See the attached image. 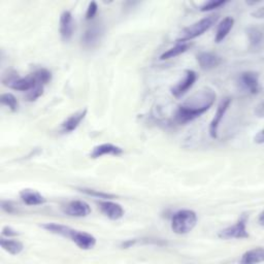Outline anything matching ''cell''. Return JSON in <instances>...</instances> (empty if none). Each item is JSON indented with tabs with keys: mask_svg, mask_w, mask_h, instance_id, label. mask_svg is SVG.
<instances>
[{
	"mask_svg": "<svg viewBox=\"0 0 264 264\" xmlns=\"http://www.w3.org/2000/svg\"><path fill=\"white\" fill-rule=\"evenodd\" d=\"M216 97L217 95L212 89L198 91L180 105L175 113V120L180 124H186V123L194 121L213 107Z\"/></svg>",
	"mask_w": 264,
	"mask_h": 264,
	"instance_id": "6da1fadb",
	"label": "cell"
},
{
	"mask_svg": "<svg viewBox=\"0 0 264 264\" xmlns=\"http://www.w3.org/2000/svg\"><path fill=\"white\" fill-rule=\"evenodd\" d=\"M197 224V215L192 209H180L171 218V229L177 234L191 232Z\"/></svg>",
	"mask_w": 264,
	"mask_h": 264,
	"instance_id": "7a4b0ae2",
	"label": "cell"
},
{
	"mask_svg": "<svg viewBox=\"0 0 264 264\" xmlns=\"http://www.w3.org/2000/svg\"><path fill=\"white\" fill-rule=\"evenodd\" d=\"M218 21V16L216 15H210L208 17L203 18L200 21L192 24L191 26L185 28L181 34L179 39L177 40V43H188L189 41L194 40L206 31H208L210 28H212L216 22Z\"/></svg>",
	"mask_w": 264,
	"mask_h": 264,
	"instance_id": "3957f363",
	"label": "cell"
},
{
	"mask_svg": "<svg viewBox=\"0 0 264 264\" xmlns=\"http://www.w3.org/2000/svg\"><path fill=\"white\" fill-rule=\"evenodd\" d=\"M247 221L248 215L242 214L238 221L232 225L225 228L219 232V237L223 239H231V238H248L249 233L247 231Z\"/></svg>",
	"mask_w": 264,
	"mask_h": 264,
	"instance_id": "277c9868",
	"label": "cell"
},
{
	"mask_svg": "<svg viewBox=\"0 0 264 264\" xmlns=\"http://www.w3.org/2000/svg\"><path fill=\"white\" fill-rule=\"evenodd\" d=\"M103 35V27L99 23H93L82 35V45L86 49H93L98 46Z\"/></svg>",
	"mask_w": 264,
	"mask_h": 264,
	"instance_id": "5b68a950",
	"label": "cell"
},
{
	"mask_svg": "<svg viewBox=\"0 0 264 264\" xmlns=\"http://www.w3.org/2000/svg\"><path fill=\"white\" fill-rule=\"evenodd\" d=\"M238 84L241 89L249 94L256 95L260 92L259 75L254 72H244L238 77Z\"/></svg>",
	"mask_w": 264,
	"mask_h": 264,
	"instance_id": "8992f818",
	"label": "cell"
},
{
	"mask_svg": "<svg viewBox=\"0 0 264 264\" xmlns=\"http://www.w3.org/2000/svg\"><path fill=\"white\" fill-rule=\"evenodd\" d=\"M197 78H198V76L194 72V70H190V69L186 70L183 80L178 82L171 88V94L177 98L183 96L184 94H186L191 89L193 85L195 84Z\"/></svg>",
	"mask_w": 264,
	"mask_h": 264,
	"instance_id": "52a82bcc",
	"label": "cell"
},
{
	"mask_svg": "<svg viewBox=\"0 0 264 264\" xmlns=\"http://www.w3.org/2000/svg\"><path fill=\"white\" fill-rule=\"evenodd\" d=\"M63 213L70 217L83 218L87 217L91 214V207L84 200H73L66 203L63 208Z\"/></svg>",
	"mask_w": 264,
	"mask_h": 264,
	"instance_id": "ba28073f",
	"label": "cell"
},
{
	"mask_svg": "<svg viewBox=\"0 0 264 264\" xmlns=\"http://www.w3.org/2000/svg\"><path fill=\"white\" fill-rule=\"evenodd\" d=\"M230 104H231V98L230 97H226L218 105V109H217V112L215 114V117H214V119L212 120V122H210V124H209V135L212 138H217L220 123L223 120V118H224L226 112L228 111V109H229Z\"/></svg>",
	"mask_w": 264,
	"mask_h": 264,
	"instance_id": "9c48e42d",
	"label": "cell"
},
{
	"mask_svg": "<svg viewBox=\"0 0 264 264\" xmlns=\"http://www.w3.org/2000/svg\"><path fill=\"white\" fill-rule=\"evenodd\" d=\"M75 30V23L72 13L69 11H64L60 16L59 21V31L63 42H69L73 38Z\"/></svg>",
	"mask_w": 264,
	"mask_h": 264,
	"instance_id": "30bf717a",
	"label": "cell"
},
{
	"mask_svg": "<svg viewBox=\"0 0 264 264\" xmlns=\"http://www.w3.org/2000/svg\"><path fill=\"white\" fill-rule=\"evenodd\" d=\"M98 205H99L101 213L111 220L117 221L124 217V214H125L124 208H123L122 205L117 202L105 199L104 201H100Z\"/></svg>",
	"mask_w": 264,
	"mask_h": 264,
	"instance_id": "8fae6325",
	"label": "cell"
},
{
	"mask_svg": "<svg viewBox=\"0 0 264 264\" xmlns=\"http://www.w3.org/2000/svg\"><path fill=\"white\" fill-rule=\"evenodd\" d=\"M70 239H72L82 250H91L96 245L95 236L84 231L75 230Z\"/></svg>",
	"mask_w": 264,
	"mask_h": 264,
	"instance_id": "7c38bea8",
	"label": "cell"
},
{
	"mask_svg": "<svg viewBox=\"0 0 264 264\" xmlns=\"http://www.w3.org/2000/svg\"><path fill=\"white\" fill-rule=\"evenodd\" d=\"M197 62L201 69L210 70L218 67L221 64L222 59L217 54H214V53L202 52L197 55Z\"/></svg>",
	"mask_w": 264,
	"mask_h": 264,
	"instance_id": "4fadbf2b",
	"label": "cell"
},
{
	"mask_svg": "<svg viewBox=\"0 0 264 264\" xmlns=\"http://www.w3.org/2000/svg\"><path fill=\"white\" fill-rule=\"evenodd\" d=\"M124 153V150L122 148L113 145V144H101L99 146H96L93 148L92 152L90 153V158L92 159H97L104 155H113V156H119Z\"/></svg>",
	"mask_w": 264,
	"mask_h": 264,
	"instance_id": "5bb4252c",
	"label": "cell"
},
{
	"mask_svg": "<svg viewBox=\"0 0 264 264\" xmlns=\"http://www.w3.org/2000/svg\"><path fill=\"white\" fill-rule=\"evenodd\" d=\"M87 115V109L82 110L72 116H69L61 125V129L63 132L69 133V132H73L75 131L81 124V122L85 119Z\"/></svg>",
	"mask_w": 264,
	"mask_h": 264,
	"instance_id": "9a60e30c",
	"label": "cell"
},
{
	"mask_svg": "<svg viewBox=\"0 0 264 264\" xmlns=\"http://www.w3.org/2000/svg\"><path fill=\"white\" fill-rule=\"evenodd\" d=\"M20 197L22 201L27 205H42L45 204L47 199L40 192L32 189H23L20 192Z\"/></svg>",
	"mask_w": 264,
	"mask_h": 264,
	"instance_id": "2e32d148",
	"label": "cell"
},
{
	"mask_svg": "<svg viewBox=\"0 0 264 264\" xmlns=\"http://www.w3.org/2000/svg\"><path fill=\"white\" fill-rule=\"evenodd\" d=\"M42 228L46 229L47 231L51 232V233H54V234H58L61 235L63 237H67L70 238L74 233V231L76 229H73V228H70L66 225L63 224H57V223H46L42 225Z\"/></svg>",
	"mask_w": 264,
	"mask_h": 264,
	"instance_id": "e0dca14e",
	"label": "cell"
},
{
	"mask_svg": "<svg viewBox=\"0 0 264 264\" xmlns=\"http://www.w3.org/2000/svg\"><path fill=\"white\" fill-rule=\"evenodd\" d=\"M38 85V83L35 82L34 78L31 76L26 77V78H17L9 87L11 89L17 90V91H21V92H28L31 89Z\"/></svg>",
	"mask_w": 264,
	"mask_h": 264,
	"instance_id": "ac0fdd59",
	"label": "cell"
},
{
	"mask_svg": "<svg viewBox=\"0 0 264 264\" xmlns=\"http://www.w3.org/2000/svg\"><path fill=\"white\" fill-rule=\"evenodd\" d=\"M234 25V19L231 17H226L225 19H223L220 24L218 25L217 32H216V37H215V42L216 43H221L223 42L231 29L233 28Z\"/></svg>",
	"mask_w": 264,
	"mask_h": 264,
	"instance_id": "d6986e66",
	"label": "cell"
},
{
	"mask_svg": "<svg viewBox=\"0 0 264 264\" xmlns=\"http://www.w3.org/2000/svg\"><path fill=\"white\" fill-rule=\"evenodd\" d=\"M0 244H2V248L10 253L11 255H19L24 251V244L17 239H10V237H2L0 239Z\"/></svg>",
	"mask_w": 264,
	"mask_h": 264,
	"instance_id": "ffe728a7",
	"label": "cell"
},
{
	"mask_svg": "<svg viewBox=\"0 0 264 264\" xmlns=\"http://www.w3.org/2000/svg\"><path fill=\"white\" fill-rule=\"evenodd\" d=\"M190 48H191V44H189V43H179L175 47L164 52L159 59L160 60H168V59L175 58V57L180 56L181 54H184V53L187 52Z\"/></svg>",
	"mask_w": 264,
	"mask_h": 264,
	"instance_id": "44dd1931",
	"label": "cell"
},
{
	"mask_svg": "<svg viewBox=\"0 0 264 264\" xmlns=\"http://www.w3.org/2000/svg\"><path fill=\"white\" fill-rule=\"evenodd\" d=\"M264 261V250L263 248H256L252 249L248 252H245L240 262L243 264H251V263H259Z\"/></svg>",
	"mask_w": 264,
	"mask_h": 264,
	"instance_id": "7402d4cb",
	"label": "cell"
},
{
	"mask_svg": "<svg viewBox=\"0 0 264 264\" xmlns=\"http://www.w3.org/2000/svg\"><path fill=\"white\" fill-rule=\"evenodd\" d=\"M248 35L250 39V44L252 48L258 50L262 46L263 42V32L260 28L257 27H251L248 30Z\"/></svg>",
	"mask_w": 264,
	"mask_h": 264,
	"instance_id": "603a6c76",
	"label": "cell"
},
{
	"mask_svg": "<svg viewBox=\"0 0 264 264\" xmlns=\"http://www.w3.org/2000/svg\"><path fill=\"white\" fill-rule=\"evenodd\" d=\"M32 77L34 78L35 82L38 83V85L42 86H45L52 81V73L47 68H39L38 70H35L32 74Z\"/></svg>",
	"mask_w": 264,
	"mask_h": 264,
	"instance_id": "cb8c5ba5",
	"label": "cell"
},
{
	"mask_svg": "<svg viewBox=\"0 0 264 264\" xmlns=\"http://www.w3.org/2000/svg\"><path fill=\"white\" fill-rule=\"evenodd\" d=\"M0 101L12 112H17L18 108H19V101L12 93H4L0 97Z\"/></svg>",
	"mask_w": 264,
	"mask_h": 264,
	"instance_id": "d4e9b609",
	"label": "cell"
},
{
	"mask_svg": "<svg viewBox=\"0 0 264 264\" xmlns=\"http://www.w3.org/2000/svg\"><path fill=\"white\" fill-rule=\"evenodd\" d=\"M82 193H85L87 195H90L96 198H101V199H112L115 198L116 196L114 194H111V193H107V192H102V191H98V190H94V189H88V188H80L79 189Z\"/></svg>",
	"mask_w": 264,
	"mask_h": 264,
	"instance_id": "484cf974",
	"label": "cell"
},
{
	"mask_svg": "<svg viewBox=\"0 0 264 264\" xmlns=\"http://www.w3.org/2000/svg\"><path fill=\"white\" fill-rule=\"evenodd\" d=\"M227 4V2H224V0H209L207 3H204L201 7H200V11L201 12H210L213 10H217L220 7H223Z\"/></svg>",
	"mask_w": 264,
	"mask_h": 264,
	"instance_id": "4316f807",
	"label": "cell"
},
{
	"mask_svg": "<svg viewBox=\"0 0 264 264\" xmlns=\"http://www.w3.org/2000/svg\"><path fill=\"white\" fill-rule=\"evenodd\" d=\"M44 94V86L42 85H37L33 89L27 92L26 99L28 101H35L38 98H40Z\"/></svg>",
	"mask_w": 264,
	"mask_h": 264,
	"instance_id": "83f0119b",
	"label": "cell"
},
{
	"mask_svg": "<svg viewBox=\"0 0 264 264\" xmlns=\"http://www.w3.org/2000/svg\"><path fill=\"white\" fill-rule=\"evenodd\" d=\"M98 12V6L95 2H92L89 4V7H88L87 9V12H86V20L90 21V20H93L94 17L96 16Z\"/></svg>",
	"mask_w": 264,
	"mask_h": 264,
	"instance_id": "f1b7e54d",
	"label": "cell"
},
{
	"mask_svg": "<svg viewBox=\"0 0 264 264\" xmlns=\"http://www.w3.org/2000/svg\"><path fill=\"white\" fill-rule=\"evenodd\" d=\"M2 235L4 237H15L19 235V232H17V230H15L14 228H12L11 226H5L3 228V231H2Z\"/></svg>",
	"mask_w": 264,
	"mask_h": 264,
	"instance_id": "f546056e",
	"label": "cell"
},
{
	"mask_svg": "<svg viewBox=\"0 0 264 264\" xmlns=\"http://www.w3.org/2000/svg\"><path fill=\"white\" fill-rule=\"evenodd\" d=\"M2 207L5 210V212L9 213V214H13L15 213V206L13 205V203L11 201H3L2 202Z\"/></svg>",
	"mask_w": 264,
	"mask_h": 264,
	"instance_id": "4dcf8cb0",
	"label": "cell"
},
{
	"mask_svg": "<svg viewBox=\"0 0 264 264\" xmlns=\"http://www.w3.org/2000/svg\"><path fill=\"white\" fill-rule=\"evenodd\" d=\"M255 142L257 144H263V130L259 131L258 134H256V137H255Z\"/></svg>",
	"mask_w": 264,
	"mask_h": 264,
	"instance_id": "1f68e13d",
	"label": "cell"
},
{
	"mask_svg": "<svg viewBox=\"0 0 264 264\" xmlns=\"http://www.w3.org/2000/svg\"><path fill=\"white\" fill-rule=\"evenodd\" d=\"M255 15H256V17H258V18H262V17H263V8H260L259 11L256 12Z\"/></svg>",
	"mask_w": 264,
	"mask_h": 264,
	"instance_id": "d6a6232c",
	"label": "cell"
},
{
	"mask_svg": "<svg viewBox=\"0 0 264 264\" xmlns=\"http://www.w3.org/2000/svg\"><path fill=\"white\" fill-rule=\"evenodd\" d=\"M259 224L261 226H263V212L260 213V216H259Z\"/></svg>",
	"mask_w": 264,
	"mask_h": 264,
	"instance_id": "836d02e7",
	"label": "cell"
}]
</instances>
